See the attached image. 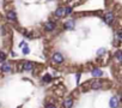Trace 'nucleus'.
<instances>
[{"label":"nucleus","instance_id":"obj_1","mask_svg":"<svg viewBox=\"0 0 122 108\" xmlns=\"http://www.w3.org/2000/svg\"><path fill=\"white\" fill-rule=\"evenodd\" d=\"M87 85H89L90 89H92V90H98V89H102V88H103L104 82H103L101 78H93L92 81L87 82Z\"/></svg>","mask_w":122,"mask_h":108},{"label":"nucleus","instance_id":"obj_2","mask_svg":"<svg viewBox=\"0 0 122 108\" xmlns=\"http://www.w3.org/2000/svg\"><path fill=\"white\" fill-rule=\"evenodd\" d=\"M51 60L54 64L56 65H60V64H62L65 61V57L62 55V53H60V52H55L53 55H51Z\"/></svg>","mask_w":122,"mask_h":108},{"label":"nucleus","instance_id":"obj_3","mask_svg":"<svg viewBox=\"0 0 122 108\" xmlns=\"http://www.w3.org/2000/svg\"><path fill=\"white\" fill-rule=\"evenodd\" d=\"M54 16L56 18H65L66 17V6H59L54 11Z\"/></svg>","mask_w":122,"mask_h":108},{"label":"nucleus","instance_id":"obj_4","mask_svg":"<svg viewBox=\"0 0 122 108\" xmlns=\"http://www.w3.org/2000/svg\"><path fill=\"white\" fill-rule=\"evenodd\" d=\"M103 21H104V23L111 25V24L114 23V21H115V16H114V13H112L111 11L105 12V15L103 16Z\"/></svg>","mask_w":122,"mask_h":108},{"label":"nucleus","instance_id":"obj_5","mask_svg":"<svg viewBox=\"0 0 122 108\" xmlns=\"http://www.w3.org/2000/svg\"><path fill=\"white\" fill-rule=\"evenodd\" d=\"M0 71L4 72V73H9L12 71V64L11 63H7V61H4L0 64Z\"/></svg>","mask_w":122,"mask_h":108},{"label":"nucleus","instance_id":"obj_6","mask_svg":"<svg viewBox=\"0 0 122 108\" xmlns=\"http://www.w3.org/2000/svg\"><path fill=\"white\" fill-rule=\"evenodd\" d=\"M76 19L74 18H70V19H67L66 22H65V24H64V28L66 29V30H74L76 29Z\"/></svg>","mask_w":122,"mask_h":108},{"label":"nucleus","instance_id":"obj_7","mask_svg":"<svg viewBox=\"0 0 122 108\" xmlns=\"http://www.w3.org/2000/svg\"><path fill=\"white\" fill-rule=\"evenodd\" d=\"M43 29L46 31H54L56 29V23L53 22V21H48L43 24Z\"/></svg>","mask_w":122,"mask_h":108},{"label":"nucleus","instance_id":"obj_8","mask_svg":"<svg viewBox=\"0 0 122 108\" xmlns=\"http://www.w3.org/2000/svg\"><path fill=\"white\" fill-rule=\"evenodd\" d=\"M6 18L10 21V22H13V23H16L17 22V13L13 11V10H9L7 11V13H6Z\"/></svg>","mask_w":122,"mask_h":108},{"label":"nucleus","instance_id":"obj_9","mask_svg":"<svg viewBox=\"0 0 122 108\" xmlns=\"http://www.w3.org/2000/svg\"><path fill=\"white\" fill-rule=\"evenodd\" d=\"M20 67H22L23 71H32L34 67H35V65H34V63H31V61H24V63L20 65Z\"/></svg>","mask_w":122,"mask_h":108},{"label":"nucleus","instance_id":"obj_10","mask_svg":"<svg viewBox=\"0 0 122 108\" xmlns=\"http://www.w3.org/2000/svg\"><path fill=\"white\" fill-rule=\"evenodd\" d=\"M109 106L110 108H117L120 106V100L117 96H111L110 100H109Z\"/></svg>","mask_w":122,"mask_h":108},{"label":"nucleus","instance_id":"obj_11","mask_svg":"<svg viewBox=\"0 0 122 108\" xmlns=\"http://www.w3.org/2000/svg\"><path fill=\"white\" fill-rule=\"evenodd\" d=\"M91 76L93 78H101V77H103V71L98 67H93L91 70Z\"/></svg>","mask_w":122,"mask_h":108},{"label":"nucleus","instance_id":"obj_12","mask_svg":"<svg viewBox=\"0 0 122 108\" xmlns=\"http://www.w3.org/2000/svg\"><path fill=\"white\" fill-rule=\"evenodd\" d=\"M73 104H74V100L70 97V98H66V100L64 101L62 107H64V108H72V107H73Z\"/></svg>","mask_w":122,"mask_h":108},{"label":"nucleus","instance_id":"obj_13","mask_svg":"<svg viewBox=\"0 0 122 108\" xmlns=\"http://www.w3.org/2000/svg\"><path fill=\"white\" fill-rule=\"evenodd\" d=\"M53 81V77H51V75H49V73H46L43 77H42V83H44V84H48V83H50Z\"/></svg>","mask_w":122,"mask_h":108},{"label":"nucleus","instance_id":"obj_14","mask_svg":"<svg viewBox=\"0 0 122 108\" xmlns=\"http://www.w3.org/2000/svg\"><path fill=\"white\" fill-rule=\"evenodd\" d=\"M114 57H115V59L118 61V63H122V50H116L115 52V54H114Z\"/></svg>","mask_w":122,"mask_h":108},{"label":"nucleus","instance_id":"obj_15","mask_svg":"<svg viewBox=\"0 0 122 108\" xmlns=\"http://www.w3.org/2000/svg\"><path fill=\"white\" fill-rule=\"evenodd\" d=\"M22 53L24 54V55H28V54L30 53V48H29V46H28L26 43L23 46V48H22Z\"/></svg>","mask_w":122,"mask_h":108},{"label":"nucleus","instance_id":"obj_16","mask_svg":"<svg viewBox=\"0 0 122 108\" xmlns=\"http://www.w3.org/2000/svg\"><path fill=\"white\" fill-rule=\"evenodd\" d=\"M6 61V54L3 52V50H0V64Z\"/></svg>","mask_w":122,"mask_h":108},{"label":"nucleus","instance_id":"obj_17","mask_svg":"<svg viewBox=\"0 0 122 108\" xmlns=\"http://www.w3.org/2000/svg\"><path fill=\"white\" fill-rule=\"evenodd\" d=\"M105 53H107V49H105V48H99V49L97 50V55H98V57H102L103 54H105Z\"/></svg>","mask_w":122,"mask_h":108},{"label":"nucleus","instance_id":"obj_18","mask_svg":"<svg viewBox=\"0 0 122 108\" xmlns=\"http://www.w3.org/2000/svg\"><path fill=\"white\" fill-rule=\"evenodd\" d=\"M116 38L121 42L122 41V29H120V30H117V32H116Z\"/></svg>","mask_w":122,"mask_h":108},{"label":"nucleus","instance_id":"obj_19","mask_svg":"<svg viewBox=\"0 0 122 108\" xmlns=\"http://www.w3.org/2000/svg\"><path fill=\"white\" fill-rule=\"evenodd\" d=\"M72 12H73V9H72V7H70V6H66V17H67V16H70Z\"/></svg>","mask_w":122,"mask_h":108},{"label":"nucleus","instance_id":"obj_20","mask_svg":"<svg viewBox=\"0 0 122 108\" xmlns=\"http://www.w3.org/2000/svg\"><path fill=\"white\" fill-rule=\"evenodd\" d=\"M80 77H81V73H80V72H78V73L76 75V83H77V85H79V82H80Z\"/></svg>","mask_w":122,"mask_h":108},{"label":"nucleus","instance_id":"obj_21","mask_svg":"<svg viewBox=\"0 0 122 108\" xmlns=\"http://www.w3.org/2000/svg\"><path fill=\"white\" fill-rule=\"evenodd\" d=\"M44 108H56V106H55L54 103H48V104H47Z\"/></svg>","mask_w":122,"mask_h":108},{"label":"nucleus","instance_id":"obj_22","mask_svg":"<svg viewBox=\"0 0 122 108\" xmlns=\"http://www.w3.org/2000/svg\"><path fill=\"white\" fill-rule=\"evenodd\" d=\"M48 1H53V0H48Z\"/></svg>","mask_w":122,"mask_h":108}]
</instances>
